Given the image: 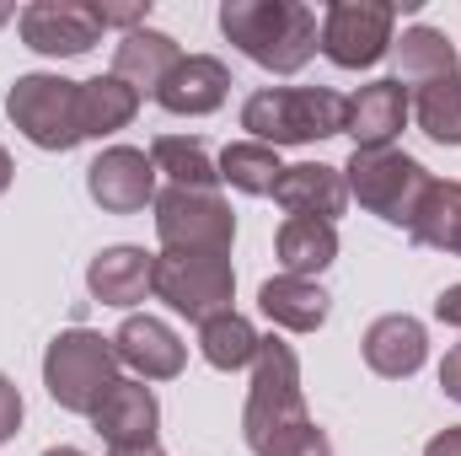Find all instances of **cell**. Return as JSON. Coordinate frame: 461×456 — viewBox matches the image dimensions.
<instances>
[{"label":"cell","instance_id":"28","mask_svg":"<svg viewBox=\"0 0 461 456\" xmlns=\"http://www.w3.org/2000/svg\"><path fill=\"white\" fill-rule=\"evenodd\" d=\"M413 118L435 145H461V76L419 87L413 92Z\"/></svg>","mask_w":461,"mask_h":456},{"label":"cell","instance_id":"33","mask_svg":"<svg viewBox=\"0 0 461 456\" xmlns=\"http://www.w3.org/2000/svg\"><path fill=\"white\" fill-rule=\"evenodd\" d=\"M424 456H461V424H451V430H440L429 446H424Z\"/></svg>","mask_w":461,"mask_h":456},{"label":"cell","instance_id":"27","mask_svg":"<svg viewBox=\"0 0 461 456\" xmlns=\"http://www.w3.org/2000/svg\"><path fill=\"white\" fill-rule=\"evenodd\" d=\"M413 236H419L424 247H435V252L461 258V183H440V178H435V188H429L424 205H419Z\"/></svg>","mask_w":461,"mask_h":456},{"label":"cell","instance_id":"21","mask_svg":"<svg viewBox=\"0 0 461 456\" xmlns=\"http://www.w3.org/2000/svg\"><path fill=\"white\" fill-rule=\"evenodd\" d=\"M274 252H279V269L285 274L317 279L339 258V226L333 221H312V215H290L279 226V236H274Z\"/></svg>","mask_w":461,"mask_h":456},{"label":"cell","instance_id":"22","mask_svg":"<svg viewBox=\"0 0 461 456\" xmlns=\"http://www.w3.org/2000/svg\"><path fill=\"white\" fill-rule=\"evenodd\" d=\"M392 59H397V81H413V87L461 76L456 43H451L440 27H408V32L392 43Z\"/></svg>","mask_w":461,"mask_h":456},{"label":"cell","instance_id":"18","mask_svg":"<svg viewBox=\"0 0 461 456\" xmlns=\"http://www.w3.org/2000/svg\"><path fill=\"white\" fill-rule=\"evenodd\" d=\"M150 274H156V258L145 252V247H103L97 258H92V269H86V290H92V301H103V306H134V301H145L150 296Z\"/></svg>","mask_w":461,"mask_h":456},{"label":"cell","instance_id":"23","mask_svg":"<svg viewBox=\"0 0 461 456\" xmlns=\"http://www.w3.org/2000/svg\"><path fill=\"white\" fill-rule=\"evenodd\" d=\"M140 114V92L118 76H92L81 81V123H86V140H103V134H118L129 129Z\"/></svg>","mask_w":461,"mask_h":456},{"label":"cell","instance_id":"9","mask_svg":"<svg viewBox=\"0 0 461 456\" xmlns=\"http://www.w3.org/2000/svg\"><path fill=\"white\" fill-rule=\"evenodd\" d=\"M392 27H397V5L381 0H333L322 16V54L339 70H370L381 54H392Z\"/></svg>","mask_w":461,"mask_h":456},{"label":"cell","instance_id":"11","mask_svg":"<svg viewBox=\"0 0 461 456\" xmlns=\"http://www.w3.org/2000/svg\"><path fill=\"white\" fill-rule=\"evenodd\" d=\"M86 194L108 215H134V210L156 205V161L145 150H134V145H108L86 167Z\"/></svg>","mask_w":461,"mask_h":456},{"label":"cell","instance_id":"20","mask_svg":"<svg viewBox=\"0 0 461 456\" xmlns=\"http://www.w3.org/2000/svg\"><path fill=\"white\" fill-rule=\"evenodd\" d=\"M177 59H183V49H177V38L172 32H156V27H134V32H123V43H118L113 54V76L118 81H129L134 92H161V81L177 70Z\"/></svg>","mask_w":461,"mask_h":456},{"label":"cell","instance_id":"31","mask_svg":"<svg viewBox=\"0 0 461 456\" xmlns=\"http://www.w3.org/2000/svg\"><path fill=\"white\" fill-rule=\"evenodd\" d=\"M435 317H440L446 328H456V333H461V285L440 290V301H435Z\"/></svg>","mask_w":461,"mask_h":456},{"label":"cell","instance_id":"3","mask_svg":"<svg viewBox=\"0 0 461 456\" xmlns=\"http://www.w3.org/2000/svg\"><path fill=\"white\" fill-rule=\"evenodd\" d=\"M348 97L328 87H263L241 103V129L258 145H312V140H333L344 134Z\"/></svg>","mask_w":461,"mask_h":456},{"label":"cell","instance_id":"4","mask_svg":"<svg viewBox=\"0 0 461 456\" xmlns=\"http://www.w3.org/2000/svg\"><path fill=\"white\" fill-rule=\"evenodd\" d=\"M344 183H348V199H359L370 215H381L386 226H402V231H413L424 194L435 188L429 167H424V161H413V156H408V150H397V145L354 150V156H348V167H344Z\"/></svg>","mask_w":461,"mask_h":456},{"label":"cell","instance_id":"32","mask_svg":"<svg viewBox=\"0 0 461 456\" xmlns=\"http://www.w3.org/2000/svg\"><path fill=\"white\" fill-rule=\"evenodd\" d=\"M440 387H446V397H456L461 403V343L440 360Z\"/></svg>","mask_w":461,"mask_h":456},{"label":"cell","instance_id":"2","mask_svg":"<svg viewBox=\"0 0 461 456\" xmlns=\"http://www.w3.org/2000/svg\"><path fill=\"white\" fill-rule=\"evenodd\" d=\"M221 32L252 65H263L274 76H295L322 43L317 11L301 5V0H226L221 5Z\"/></svg>","mask_w":461,"mask_h":456},{"label":"cell","instance_id":"10","mask_svg":"<svg viewBox=\"0 0 461 456\" xmlns=\"http://www.w3.org/2000/svg\"><path fill=\"white\" fill-rule=\"evenodd\" d=\"M16 27H22V43L49 59H76L103 38L97 5H81V0H32L16 16Z\"/></svg>","mask_w":461,"mask_h":456},{"label":"cell","instance_id":"7","mask_svg":"<svg viewBox=\"0 0 461 456\" xmlns=\"http://www.w3.org/2000/svg\"><path fill=\"white\" fill-rule=\"evenodd\" d=\"M150 296L167 301L188 323L221 317V312H230V296H236L230 252H161L156 274H150Z\"/></svg>","mask_w":461,"mask_h":456},{"label":"cell","instance_id":"12","mask_svg":"<svg viewBox=\"0 0 461 456\" xmlns=\"http://www.w3.org/2000/svg\"><path fill=\"white\" fill-rule=\"evenodd\" d=\"M413 114V97L408 87L392 76V81H370L348 97V118H344V134L354 140V150H381L402 134V123Z\"/></svg>","mask_w":461,"mask_h":456},{"label":"cell","instance_id":"16","mask_svg":"<svg viewBox=\"0 0 461 456\" xmlns=\"http://www.w3.org/2000/svg\"><path fill=\"white\" fill-rule=\"evenodd\" d=\"M365 365L375 370V376H386V381H402V376H413L424 360H429V333H424V323L419 317H408V312H386V317H375L370 328H365Z\"/></svg>","mask_w":461,"mask_h":456},{"label":"cell","instance_id":"26","mask_svg":"<svg viewBox=\"0 0 461 456\" xmlns=\"http://www.w3.org/2000/svg\"><path fill=\"white\" fill-rule=\"evenodd\" d=\"M221 183L230 188H241V194H274V183H279V172H285V161H279V150L274 145H258V140H236L221 150Z\"/></svg>","mask_w":461,"mask_h":456},{"label":"cell","instance_id":"14","mask_svg":"<svg viewBox=\"0 0 461 456\" xmlns=\"http://www.w3.org/2000/svg\"><path fill=\"white\" fill-rule=\"evenodd\" d=\"M156 424H161V408H156V392L145 381H118L92 414V430L108 441V451L156 446Z\"/></svg>","mask_w":461,"mask_h":456},{"label":"cell","instance_id":"8","mask_svg":"<svg viewBox=\"0 0 461 456\" xmlns=\"http://www.w3.org/2000/svg\"><path fill=\"white\" fill-rule=\"evenodd\" d=\"M156 236H161V252H230L236 215L221 194L161 188L156 194Z\"/></svg>","mask_w":461,"mask_h":456},{"label":"cell","instance_id":"35","mask_svg":"<svg viewBox=\"0 0 461 456\" xmlns=\"http://www.w3.org/2000/svg\"><path fill=\"white\" fill-rule=\"evenodd\" d=\"M108 456H161L156 446H134V451H108Z\"/></svg>","mask_w":461,"mask_h":456},{"label":"cell","instance_id":"24","mask_svg":"<svg viewBox=\"0 0 461 456\" xmlns=\"http://www.w3.org/2000/svg\"><path fill=\"white\" fill-rule=\"evenodd\" d=\"M150 161H156V172H167V178H172V188L215 194V183H221V167L210 161L204 140H188V134H156Z\"/></svg>","mask_w":461,"mask_h":456},{"label":"cell","instance_id":"30","mask_svg":"<svg viewBox=\"0 0 461 456\" xmlns=\"http://www.w3.org/2000/svg\"><path fill=\"white\" fill-rule=\"evenodd\" d=\"M97 16H103V27H145V16H150V5H97Z\"/></svg>","mask_w":461,"mask_h":456},{"label":"cell","instance_id":"13","mask_svg":"<svg viewBox=\"0 0 461 456\" xmlns=\"http://www.w3.org/2000/svg\"><path fill=\"white\" fill-rule=\"evenodd\" d=\"M118 365H129L140 381H172L188 365V343L177 339L161 317H123V328L113 333Z\"/></svg>","mask_w":461,"mask_h":456},{"label":"cell","instance_id":"15","mask_svg":"<svg viewBox=\"0 0 461 456\" xmlns=\"http://www.w3.org/2000/svg\"><path fill=\"white\" fill-rule=\"evenodd\" d=\"M226 97H230V70L215 59V54H183L177 70H172V76L161 81V92H156V103H161L167 114H177V118L215 114Z\"/></svg>","mask_w":461,"mask_h":456},{"label":"cell","instance_id":"1","mask_svg":"<svg viewBox=\"0 0 461 456\" xmlns=\"http://www.w3.org/2000/svg\"><path fill=\"white\" fill-rule=\"evenodd\" d=\"M241 430H247L252 456H333L328 435H322V430H317V419L306 414L301 360H295V349H290V343L274 339V333L258 343Z\"/></svg>","mask_w":461,"mask_h":456},{"label":"cell","instance_id":"29","mask_svg":"<svg viewBox=\"0 0 461 456\" xmlns=\"http://www.w3.org/2000/svg\"><path fill=\"white\" fill-rule=\"evenodd\" d=\"M16 424H22V392L11 376H0V446L16 435Z\"/></svg>","mask_w":461,"mask_h":456},{"label":"cell","instance_id":"17","mask_svg":"<svg viewBox=\"0 0 461 456\" xmlns=\"http://www.w3.org/2000/svg\"><path fill=\"white\" fill-rule=\"evenodd\" d=\"M274 199H279L290 215L339 221V215L348 210L344 167H328V161H301V167H285V172H279V183H274Z\"/></svg>","mask_w":461,"mask_h":456},{"label":"cell","instance_id":"37","mask_svg":"<svg viewBox=\"0 0 461 456\" xmlns=\"http://www.w3.org/2000/svg\"><path fill=\"white\" fill-rule=\"evenodd\" d=\"M11 16H16V11H11V5H5V0H0V27H5V22H11Z\"/></svg>","mask_w":461,"mask_h":456},{"label":"cell","instance_id":"5","mask_svg":"<svg viewBox=\"0 0 461 456\" xmlns=\"http://www.w3.org/2000/svg\"><path fill=\"white\" fill-rule=\"evenodd\" d=\"M118 381V354L113 339L92 333V328H65L43 354V387L65 414H97V403L113 392Z\"/></svg>","mask_w":461,"mask_h":456},{"label":"cell","instance_id":"19","mask_svg":"<svg viewBox=\"0 0 461 456\" xmlns=\"http://www.w3.org/2000/svg\"><path fill=\"white\" fill-rule=\"evenodd\" d=\"M258 306L274 328H290V333H317L333 312V296L317 285V279H295V274H279V279H263L258 290Z\"/></svg>","mask_w":461,"mask_h":456},{"label":"cell","instance_id":"25","mask_svg":"<svg viewBox=\"0 0 461 456\" xmlns=\"http://www.w3.org/2000/svg\"><path fill=\"white\" fill-rule=\"evenodd\" d=\"M258 328L241 317V312H221L210 323H199V349L215 370H247L258 360Z\"/></svg>","mask_w":461,"mask_h":456},{"label":"cell","instance_id":"6","mask_svg":"<svg viewBox=\"0 0 461 456\" xmlns=\"http://www.w3.org/2000/svg\"><path fill=\"white\" fill-rule=\"evenodd\" d=\"M5 114L38 150H76L86 140L81 81H65V76H43V70L16 76L5 92Z\"/></svg>","mask_w":461,"mask_h":456},{"label":"cell","instance_id":"36","mask_svg":"<svg viewBox=\"0 0 461 456\" xmlns=\"http://www.w3.org/2000/svg\"><path fill=\"white\" fill-rule=\"evenodd\" d=\"M43 456H86V451H76V446H54V451H43Z\"/></svg>","mask_w":461,"mask_h":456},{"label":"cell","instance_id":"34","mask_svg":"<svg viewBox=\"0 0 461 456\" xmlns=\"http://www.w3.org/2000/svg\"><path fill=\"white\" fill-rule=\"evenodd\" d=\"M11 172H16V167H11V150H5V145H0V194H5V188H11Z\"/></svg>","mask_w":461,"mask_h":456}]
</instances>
